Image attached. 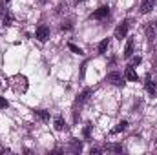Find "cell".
Wrapping results in <instances>:
<instances>
[{
	"instance_id": "6da1fadb",
	"label": "cell",
	"mask_w": 157,
	"mask_h": 155,
	"mask_svg": "<svg viewBox=\"0 0 157 155\" xmlns=\"http://www.w3.org/2000/svg\"><path fill=\"white\" fill-rule=\"evenodd\" d=\"M128 28H130V22L128 20H124V22H121L117 26V29H115V39L122 40L126 35H128Z\"/></svg>"
},
{
	"instance_id": "7a4b0ae2",
	"label": "cell",
	"mask_w": 157,
	"mask_h": 155,
	"mask_svg": "<svg viewBox=\"0 0 157 155\" xmlns=\"http://www.w3.org/2000/svg\"><path fill=\"white\" fill-rule=\"evenodd\" d=\"M106 80H108V82H112L113 86H122V84H124V78H122V75H121V73H117V71L108 73Z\"/></svg>"
},
{
	"instance_id": "3957f363",
	"label": "cell",
	"mask_w": 157,
	"mask_h": 155,
	"mask_svg": "<svg viewBox=\"0 0 157 155\" xmlns=\"http://www.w3.org/2000/svg\"><path fill=\"white\" fill-rule=\"evenodd\" d=\"M108 15H110V7H108V6H102V7H99L97 11H93V13H91V18L101 20V18H106Z\"/></svg>"
},
{
	"instance_id": "277c9868",
	"label": "cell",
	"mask_w": 157,
	"mask_h": 155,
	"mask_svg": "<svg viewBox=\"0 0 157 155\" xmlns=\"http://www.w3.org/2000/svg\"><path fill=\"white\" fill-rule=\"evenodd\" d=\"M35 37H37L40 42H46V40L49 39V28H48V26H39V28H37Z\"/></svg>"
},
{
	"instance_id": "5b68a950",
	"label": "cell",
	"mask_w": 157,
	"mask_h": 155,
	"mask_svg": "<svg viewBox=\"0 0 157 155\" xmlns=\"http://www.w3.org/2000/svg\"><path fill=\"white\" fill-rule=\"evenodd\" d=\"M146 39L152 40V42L157 39V24L155 22H150V24L146 26Z\"/></svg>"
},
{
	"instance_id": "8992f818",
	"label": "cell",
	"mask_w": 157,
	"mask_h": 155,
	"mask_svg": "<svg viewBox=\"0 0 157 155\" xmlns=\"http://www.w3.org/2000/svg\"><path fill=\"white\" fill-rule=\"evenodd\" d=\"M154 6H155V0H143V4H141V13H143V15L150 13V11L154 9Z\"/></svg>"
},
{
	"instance_id": "52a82bcc",
	"label": "cell",
	"mask_w": 157,
	"mask_h": 155,
	"mask_svg": "<svg viewBox=\"0 0 157 155\" xmlns=\"http://www.w3.org/2000/svg\"><path fill=\"white\" fill-rule=\"evenodd\" d=\"M144 86H146V91H148V93H150L152 97H155V95H157V82H155V80H152V78H148Z\"/></svg>"
},
{
	"instance_id": "ba28073f",
	"label": "cell",
	"mask_w": 157,
	"mask_h": 155,
	"mask_svg": "<svg viewBox=\"0 0 157 155\" xmlns=\"http://www.w3.org/2000/svg\"><path fill=\"white\" fill-rule=\"evenodd\" d=\"M124 78H126V80H130V82H135L139 77H137L135 70H133L132 66H128V68H126V71H124Z\"/></svg>"
},
{
	"instance_id": "9c48e42d",
	"label": "cell",
	"mask_w": 157,
	"mask_h": 155,
	"mask_svg": "<svg viewBox=\"0 0 157 155\" xmlns=\"http://www.w3.org/2000/svg\"><path fill=\"white\" fill-rule=\"evenodd\" d=\"M126 59H130L132 55H133V39H128L126 42V46H124V53H122Z\"/></svg>"
},
{
	"instance_id": "30bf717a",
	"label": "cell",
	"mask_w": 157,
	"mask_h": 155,
	"mask_svg": "<svg viewBox=\"0 0 157 155\" xmlns=\"http://www.w3.org/2000/svg\"><path fill=\"white\" fill-rule=\"evenodd\" d=\"M17 89H20L22 93L28 89V80H26V77H22V75L17 77Z\"/></svg>"
},
{
	"instance_id": "8fae6325",
	"label": "cell",
	"mask_w": 157,
	"mask_h": 155,
	"mask_svg": "<svg viewBox=\"0 0 157 155\" xmlns=\"http://www.w3.org/2000/svg\"><path fill=\"white\" fill-rule=\"evenodd\" d=\"M53 126H55V130L57 131H62V130H66V122H64V119L59 115L55 117V120H53Z\"/></svg>"
},
{
	"instance_id": "7c38bea8",
	"label": "cell",
	"mask_w": 157,
	"mask_h": 155,
	"mask_svg": "<svg viewBox=\"0 0 157 155\" xmlns=\"http://www.w3.org/2000/svg\"><path fill=\"white\" fill-rule=\"evenodd\" d=\"M90 95H91V89H90V88H86V89H84V91H82V93H80V95L77 97V102H78V104L86 102V100L90 99Z\"/></svg>"
},
{
	"instance_id": "4fadbf2b",
	"label": "cell",
	"mask_w": 157,
	"mask_h": 155,
	"mask_svg": "<svg viewBox=\"0 0 157 155\" xmlns=\"http://www.w3.org/2000/svg\"><path fill=\"white\" fill-rule=\"evenodd\" d=\"M126 128H128V122H126V120H121L117 126H115V128L112 130V133H119V131H124Z\"/></svg>"
},
{
	"instance_id": "5bb4252c",
	"label": "cell",
	"mask_w": 157,
	"mask_h": 155,
	"mask_svg": "<svg viewBox=\"0 0 157 155\" xmlns=\"http://www.w3.org/2000/svg\"><path fill=\"white\" fill-rule=\"evenodd\" d=\"M35 115L39 117L40 120H44V122H48V120H49V112H44V110H37V112H35Z\"/></svg>"
},
{
	"instance_id": "9a60e30c",
	"label": "cell",
	"mask_w": 157,
	"mask_h": 155,
	"mask_svg": "<svg viewBox=\"0 0 157 155\" xmlns=\"http://www.w3.org/2000/svg\"><path fill=\"white\" fill-rule=\"evenodd\" d=\"M66 9H68V4H66V2H60V4L55 7V13H57V15H62V13H66Z\"/></svg>"
},
{
	"instance_id": "2e32d148",
	"label": "cell",
	"mask_w": 157,
	"mask_h": 155,
	"mask_svg": "<svg viewBox=\"0 0 157 155\" xmlns=\"http://www.w3.org/2000/svg\"><path fill=\"white\" fill-rule=\"evenodd\" d=\"M80 150H82V144L78 142L77 139H73V141H71V152H73V153H78Z\"/></svg>"
},
{
	"instance_id": "e0dca14e",
	"label": "cell",
	"mask_w": 157,
	"mask_h": 155,
	"mask_svg": "<svg viewBox=\"0 0 157 155\" xmlns=\"http://www.w3.org/2000/svg\"><path fill=\"white\" fill-rule=\"evenodd\" d=\"M108 46H110V39H104L101 44H99V53H106Z\"/></svg>"
},
{
	"instance_id": "ac0fdd59",
	"label": "cell",
	"mask_w": 157,
	"mask_h": 155,
	"mask_svg": "<svg viewBox=\"0 0 157 155\" xmlns=\"http://www.w3.org/2000/svg\"><path fill=\"white\" fill-rule=\"evenodd\" d=\"M71 28H73V22H71V20H64V22L60 24V29H62V31H70Z\"/></svg>"
},
{
	"instance_id": "d6986e66",
	"label": "cell",
	"mask_w": 157,
	"mask_h": 155,
	"mask_svg": "<svg viewBox=\"0 0 157 155\" xmlns=\"http://www.w3.org/2000/svg\"><path fill=\"white\" fill-rule=\"evenodd\" d=\"M68 47H70V49H71L73 53H77V55H82V53H84V51H82V49H80L78 46H75L73 42H70V44H68Z\"/></svg>"
},
{
	"instance_id": "ffe728a7",
	"label": "cell",
	"mask_w": 157,
	"mask_h": 155,
	"mask_svg": "<svg viewBox=\"0 0 157 155\" xmlns=\"http://www.w3.org/2000/svg\"><path fill=\"white\" fill-rule=\"evenodd\" d=\"M4 24L6 26H11L13 24V15L11 13H4Z\"/></svg>"
},
{
	"instance_id": "44dd1931",
	"label": "cell",
	"mask_w": 157,
	"mask_h": 155,
	"mask_svg": "<svg viewBox=\"0 0 157 155\" xmlns=\"http://www.w3.org/2000/svg\"><path fill=\"white\" fill-rule=\"evenodd\" d=\"M108 150L110 152H115V153H121L122 152V146L121 144H112V146H108Z\"/></svg>"
},
{
	"instance_id": "7402d4cb",
	"label": "cell",
	"mask_w": 157,
	"mask_h": 155,
	"mask_svg": "<svg viewBox=\"0 0 157 155\" xmlns=\"http://www.w3.org/2000/svg\"><path fill=\"white\" fill-rule=\"evenodd\" d=\"M82 133H84V137H86V139H90V135H91V124H86Z\"/></svg>"
},
{
	"instance_id": "603a6c76",
	"label": "cell",
	"mask_w": 157,
	"mask_h": 155,
	"mask_svg": "<svg viewBox=\"0 0 157 155\" xmlns=\"http://www.w3.org/2000/svg\"><path fill=\"white\" fill-rule=\"evenodd\" d=\"M0 108H2V110H6V108H7V100H6L4 97H0Z\"/></svg>"
},
{
	"instance_id": "cb8c5ba5",
	"label": "cell",
	"mask_w": 157,
	"mask_h": 155,
	"mask_svg": "<svg viewBox=\"0 0 157 155\" xmlns=\"http://www.w3.org/2000/svg\"><path fill=\"white\" fill-rule=\"evenodd\" d=\"M137 64H141V57H133L132 59V66H137Z\"/></svg>"
},
{
	"instance_id": "d4e9b609",
	"label": "cell",
	"mask_w": 157,
	"mask_h": 155,
	"mask_svg": "<svg viewBox=\"0 0 157 155\" xmlns=\"http://www.w3.org/2000/svg\"><path fill=\"white\" fill-rule=\"evenodd\" d=\"M154 71H157V55H155V59H154Z\"/></svg>"
},
{
	"instance_id": "484cf974",
	"label": "cell",
	"mask_w": 157,
	"mask_h": 155,
	"mask_svg": "<svg viewBox=\"0 0 157 155\" xmlns=\"http://www.w3.org/2000/svg\"><path fill=\"white\" fill-rule=\"evenodd\" d=\"M40 4H46V2H48V0H39Z\"/></svg>"
},
{
	"instance_id": "4316f807",
	"label": "cell",
	"mask_w": 157,
	"mask_h": 155,
	"mask_svg": "<svg viewBox=\"0 0 157 155\" xmlns=\"http://www.w3.org/2000/svg\"><path fill=\"white\" fill-rule=\"evenodd\" d=\"M0 15H2V2H0Z\"/></svg>"
},
{
	"instance_id": "83f0119b",
	"label": "cell",
	"mask_w": 157,
	"mask_h": 155,
	"mask_svg": "<svg viewBox=\"0 0 157 155\" xmlns=\"http://www.w3.org/2000/svg\"><path fill=\"white\" fill-rule=\"evenodd\" d=\"M75 2H80V0H75Z\"/></svg>"
},
{
	"instance_id": "f1b7e54d",
	"label": "cell",
	"mask_w": 157,
	"mask_h": 155,
	"mask_svg": "<svg viewBox=\"0 0 157 155\" xmlns=\"http://www.w3.org/2000/svg\"><path fill=\"white\" fill-rule=\"evenodd\" d=\"M6 2H9V0H6Z\"/></svg>"
}]
</instances>
